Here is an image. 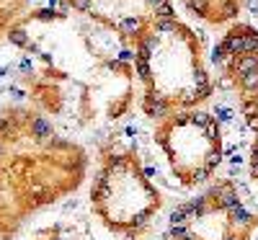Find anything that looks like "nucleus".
<instances>
[{
    "label": "nucleus",
    "instance_id": "2",
    "mask_svg": "<svg viewBox=\"0 0 258 240\" xmlns=\"http://www.w3.org/2000/svg\"><path fill=\"white\" fill-rule=\"evenodd\" d=\"M91 155L41 111H0V240H13L34 214L73 196L88 178Z\"/></svg>",
    "mask_w": 258,
    "mask_h": 240
},
{
    "label": "nucleus",
    "instance_id": "10",
    "mask_svg": "<svg viewBox=\"0 0 258 240\" xmlns=\"http://www.w3.org/2000/svg\"><path fill=\"white\" fill-rule=\"evenodd\" d=\"M31 240H85V232L78 222H68V220H57L52 225L39 227Z\"/></svg>",
    "mask_w": 258,
    "mask_h": 240
},
{
    "label": "nucleus",
    "instance_id": "4",
    "mask_svg": "<svg viewBox=\"0 0 258 240\" xmlns=\"http://www.w3.org/2000/svg\"><path fill=\"white\" fill-rule=\"evenodd\" d=\"M88 202L93 217L111 235L142 240L163 209V194L150 178L137 147L111 135L98 145Z\"/></svg>",
    "mask_w": 258,
    "mask_h": 240
},
{
    "label": "nucleus",
    "instance_id": "11",
    "mask_svg": "<svg viewBox=\"0 0 258 240\" xmlns=\"http://www.w3.org/2000/svg\"><path fill=\"white\" fill-rule=\"evenodd\" d=\"M31 0H0V39L8 36L13 26L24 18Z\"/></svg>",
    "mask_w": 258,
    "mask_h": 240
},
{
    "label": "nucleus",
    "instance_id": "7",
    "mask_svg": "<svg viewBox=\"0 0 258 240\" xmlns=\"http://www.w3.org/2000/svg\"><path fill=\"white\" fill-rule=\"evenodd\" d=\"M212 62L250 129L248 173L258 184V29L238 21L230 24L212 52Z\"/></svg>",
    "mask_w": 258,
    "mask_h": 240
},
{
    "label": "nucleus",
    "instance_id": "3",
    "mask_svg": "<svg viewBox=\"0 0 258 240\" xmlns=\"http://www.w3.org/2000/svg\"><path fill=\"white\" fill-rule=\"evenodd\" d=\"M129 49L140 85V108L147 119L202 108L214 96L202 36L178 16L147 26Z\"/></svg>",
    "mask_w": 258,
    "mask_h": 240
},
{
    "label": "nucleus",
    "instance_id": "8",
    "mask_svg": "<svg viewBox=\"0 0 258 240\" xmlns=\"http://www.w3.org/2000/svg\"><path fill=\"white\" fill-rule=\"evenodd\" d=\"M62 3L93 21L96 26L116 34L126 44H132L147 26L176 16L173 0H62Z\"/></svg>",
    "mask_w": 258,
    "mask_h": 240
},
{
    "label": "nucleus",
    "instance_id": "1",
    "mask_svg": "<svg viewBox=\"0 0 258 240\" xmlns=\"http://www.w3.org/2000/svg\"><path fill=\"white\" fill-rule=\"evenodd\" d=\"M24 85L36 111L75 129L101 132L135 108V59L126 41L64 8H41L13 26Z\"/></svg>",
    "mask_w": 258,
    "mask_h": 240
},
{
    "label": "nucleus",
    "instance_id": "9",
    "mask_svg": "<svg viewBox=\"0 0 258 240\" xmlns=\"http://www.w3.org/2000/svg\"><path fill=\"white\" fill-rule=\"evenodd\" d=\"M243 3L245 0H183L188 13H194L199 21H204L209 26L235 24L243 11Z\"/></svg>",
    "mask_w": 258,
    "mask_h": 240
},
{
    "label": "nucleus",
    "instance_id": "5",
    "mask_svg": "<svg viewBox=\"0 0 258 240\" xmlns=\"http://www.w3.org/2000/svg\"><path fill=\"white\" fill-rule=\"evenodd\" d=\"M153 142L183 189H197L214 178L225 158V135L220 119L204 108H188L155 119Z\"/></svg>",
    "mask_w": 258,
    "mask_h": 240
},
{
    "label": "nucleus",
    "instance_id": "6",
    "mask_svg": "<svg viewBox=\"0 0 258 240\" xmlns=\"http://www.w3.org/2000/svg\"><path fill=\"white\" fill-rule=\"evenodd\" d=\"M258 212L232 178H217L168 217V240H253Z\"/></svg>",
    "mask_w": 258,
    "mask_h": 240
}]
</instances>
